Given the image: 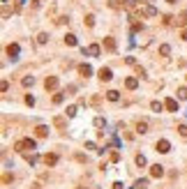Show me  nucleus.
Returning <instances> with one entry per match:
<instances>
[{
	"label": "nucleus",
	"instance_id": "obj_1",
	"mask_svg": "<svg viewBox=\"0 0 187 189\" xmlns=\"http://www.w3.org/2000/svg\"><path fill=\"white\" fill-rule=\"evenodd\" d=\"M35 138H21V141H16L14 143V150H19V152H26V150H35Z\"/></svg>",
	"mask_w": 187,
	"mask_h": 189
},
{
	"label": "nucleus",
	"instance_id": "obj_2",
	"mask_svg": "<svg viewBox=\"0 0 187 189\" xmlns=\"http://www.w3.org/2000/svg\"><path fill=\"white\" fill-rule=\"evenodd\" d=\"M155 148H157V152H162V155H166V152L171 150V143H169L166 138H160V141L155 143Z\"/></svg>",
	"mask_w": 187,
	"mask_h": 189
},
{
	"label": "nucleus",
	"instance_id": "obj_3",
	"mask_svg": "<svg viewBox=\"0 0 187 189\" xmlns=\"http://www.w3.org/2000/svg\"><path fill=\"white\" fill-rule=\"evenodd\" d=\"M44 88L46 90H56L58 88V76H46L44 79Z\"/></svg>",
	"mask_w": 187,
	"mask_h": 189
},
{
	"label": "nucleus",
	"instance_id": "obj_4",
	"mask_svg": "<svg viewBox=\"0 0 187 189\" xmlns=\"http://www.w3.org/2000/svg\"><path fill=\"white\" fill-rule=\"evenodd\" d=\"M162 175H164V166L153 164V166H150V178H162Z\"/></svg>",
	"mask_w": 187,
	"mask_h": 189
},
{
	"label": "nucleus",
	"instance_id": "obj_5",
	"mask_svg": "<svg viewBox=\"0 0 187 189\" xmlns=\"http://www.w3.org/2000/svg\"><path fill=\"white\" fill-rule=\"evenodd\" d=\"M44 164H46V166H56V164H58V155H56V152L44 155Z\"/></svg>",
	"mask_w": 187,
	"mask_h": 189
},
{
	"label": "nucleus",
	"instance_id": "obj_6",
	"mask_svg": "<svg viewBox=\"0 0 187 189\" xmlns=\"http://www.w3.org/2000/svg\"><path fill=\"white\" fill-rule=\"evenodd\" d=\"M99 79H102V81H111V79H113V72H111L109 67H102V69H99Z\"/></svg>",
	"mask_w": 187,
	"mask_h": 189
},
{
	"label": "nucleus",
	"instance_id": "obj_7",
	"mask_svg": "<svg viewBox=\"0 0 187 189\" xmlns=\"http://www.w3.org/2000/svg\"><path fill=\"white\" fill-rule=\"evenodd\" d=\"M35 134H37V138H46V136H49V127H46V125H37Z\"/></svg>",
	"mask_w": 187,
	"mask_h": 189
},
{
	"label": "nucleus",
	"instance_id": "obj_8",
	"mask_svg": "<svg viewBox=\"0 0 187 189\" xmlns=\"http://www.w3.org/2000/svg\"><path fill=\"white\" fill-rule=\"evenodd\" d=\"M125 85H127V90H136L139 88V79L136 76H130V79L125 81Z\"/></svg>",
	"mask_w": 187,
	"mask_h": 189
},
{
	"label": "nucleus",
	"instance_id": "obj_9",
	"mask_svg": "<svg viewBox=\"0 0 187 189\" xmlns=\"http://www.w3.org/2000/svg\"><path fill=\"white\" fill-rule=\"evenodd\" d=\"M7 56L14 60V58L19 56V44H9V46H7Z\"/></svg>",
	"mask_w": 187,
	"mask_h": 189
},
{
	"label": "nucleus",
	"instance_id": "obj_10",
	"mask_svg": "<svg viewBox=\"0 0 187 189\" xmlns=\"http://www.w3.org/2000/svg\"><path fill=\"white\" fill-rule=\"evenodd\" d=\"M79 74H81V76H86V79H88V76L92 74V67H90V65H79Z\"/></svg>",
	"mask_w": 187,
	"mask_h": 189
},
{
	"label": "nucleus",
	"instance_id": "obj_11",
	"mask_svg": "<svg viewBox=\"0 0 187 189\" xmlns=\"http://www.w3.org/2000/svg\"><path fill=\"white\" fill-rule=\"evenodd\" d=\"M104 49L106 51H116V39L113 37H104Z\"/></svg>",
	"mask_w": 187,
	"mask_h": 189
},
{
	"label": "nucleus",
	"instance_id": "obj_12",
	"mask_svg": "<svg viewBox=\"0 0 187 189\" xmlns=\"http://www.w3.org/2000/svg\"><path fill=\"white\" fill-rule=\"evenodd\" d=\"M141 14H143V16H155L157 9L153 7V5H145V7H141Z\"/></svg>",
	"mask_w": 187,
	"mask_h": 189
},
{
	"label": "nucleus",
	"instance_id": "obj_13",
	"mask_svg": "<svg viewBox=\"0 0 187 189\" xmlns=\"http://www.w3.org/2000/svg\"><path fill=\"white\" fill-rule=\"evenodd\" d=\"M164 106H166L169 111H178V102H176V99H173V97H169L166 102H164Z\"/></svg>",
	"mask_w": 187,
	"mask_h": 189
},
{
	"label": "nucleus",
	"instance_id": "obj_14",
	"mask_svg": "<svg viewBox=\"0 0 187 189\" xmlns=\"http://www.w3.org/2000/svg\"><path fill=\"white\" fill-rule=\"evenodd\" d=\"M83 53H88V56H99V46L97 44H90L88 49H83Z\"/></svg>",
	"mask_w": 187,
	"mask_h": 189
},
{
	"label": "nucleus",
	"instance_id": "obj_15",
	"mask_svg": "<svg viewBox=\"0 0 187 189\" xmlns=\"http://www.w3.org/2000/svg\"><path fill=\"white\" fill-rule=\"evenodd\" d=\"M106 99H109V102H118V99H120V92H118V90H109V92H106Z\"/></svg>",
	"mask_w": 187,
	"mask_h": 189
},
{
	"label": "nucleus",
	"instance_id": "obj_16",
	"mask_svg": "<svg viewBox=\"0 0 187 189\" xmlns=\"http://www.w3.org/2000/svg\"><path fill=\"white\" fill-rule=\"evenodd\" d=\"M136 132H139V134H145V132H148V122H145V120H139V122H136Z\"/></svg>",
	"mask_w": 187,
	"mask_h": 189
},
{
	"label": "nucleus",
	"instance_id": "obj_17",
	"mask_svg": "<svg viewBox=\"0 0 187 189\" xmlns=\"http://www.w3.org/2000/svg\"><path fill=\"white\" fill-rule=\"evenodd\" d=\"M65 44L67 46H76V37H74V35H65Z\"/></svg>",
	"mask_w": 187,
	"mask_h": 189
},
{
	"label": "nucleus",
	"instance_id": "obj_18",
	"mask_svg": "<svg viewBox=\"0 0 187 189\" xmlns=\"http://www.w3.org/2000/svg\"><path fill=\"white\" fill-rule=\"evenodd\" d=\"M150 109H153L155 113H162V109H164V104H160V102H153V104H150Z\"/></svg>",
	"mask_w": 187,
	"mask_h": 189
},
{
	"label": "nucleus",
	"instance_id": "obj_19",
	"mask_svg": "<svg viewBox=\"0 0 187 189\" xmlns=\"http://www.w3.org/2000/svg\"><path fill=\"white\" fill-rule=\"evenodd\" d=\"M160 53H162V56L166 58L169 53H171V46H169V44H162V46H160Z\"/></svg>",
	"mask_w": 187,
	"mask_h": 189
},
{
	"label": "nucleus",
	"instance_id": "obj_20",
	"mask_svg": "<svg viewBox=\"0 0 187 189\" xmlns=\"http://www.w3.org/2000/svg\"><path fill=\"white\" fill-rule=\"evenodd\" d=\"M37 42H39V44H46V42H49V35H46V32H39V35H37Z\"/></svg>",
	"mask_w": 187,
	"mask_h": 189
},
{
	"label": "nucleus",
	"instance_id": "obj_21",
	"mask_svg": "<svg viewBox=\"0 0 187 189\" xmlns=\"http://www.w3.org/2000/svg\"><path fill=\"white\" fill-rule=\"evenodd\" d=\"M86 26H88V28L95 26V14H88V16H86Z\"/></svg>",
	"mask_w": 187,
	"mask_h": 189
},
{
	"label": "nucleus",
	"instance_id": "obj_22",
	"mask_svg": "<svg viewBox=\"0 0 187 189\" xmlns=\"http://www.w3.org/2000/svg\"><path fill=\"white\" fill-rule=\"evenodd\" d=\"M62 99H65V92H58V94H53V104H62Z\"/></svg>",
	"mask_w": 187,
	"mask_h": 189
},
{
	"label": "nucleus",
	"instance_id": "obj_23",
	"mask_svg": "<svg viewBox=\"0 0 187 189\" xmlns=\"http://www.w3.org/2000/svg\"><path fill=\"white\" fill-rule=\"evenodd\" d=\"M178 99H180V102L187 99V88H178Z\"/></svg>",
	"mask_w": 187,
	"mask_h": 189
},
{
	"label": "nucleus",
	"instance_id": "obj_24",
	"mask_svg": "<svg viewBox=\"0 0 187 189\" xmlns=\"http://www.w3.org/2000/svg\"><path fill=\"white\" fill-rule=\"evenodd\" d=\"M65 113H67V118H74V115H76V106H67Z\"/></svg>",
	"mask_w": 187,
	"mask_h": 189
},
{
	"label": "nucleus",
	"instance_id": "obj_25",
	"mask_svg": "<svg viewBox=\"0 0 187 189\" xmlns=\"http://www.w3.org/2000/svg\"><path fill=\"white\" fill-rule=\"evenodd\" d=\"M21 83H23V85H26V88H30V85L35 83V79H32V76H26V79H23V81H21Z\"/></svg>",
	"mask_w": 187,
	"mask_h": 189
},
{
	"label": "nucleus",
	"instance_id": "obj_26",
	"mask_svg": "<svg viewBox=\"0 0 187 189\" xmlns=\"http://www.w3.org/2000/svg\"><path fill=\"white\" fill-rule=\"evenodd\" d=\"M134 162H136V166H145V157H143V155H136Z\"/></svg>",
	"mask_w": 187,
	"mask_h": 189
},
{
	"label": "nucleus",
	"instance_id": "obj_27",
	"mask_svg": "<svg viewBox=\"0 0 187 189\" xmlns=\"http://www.w3.org/2000/svg\"><path fill=\"white\" fill-rule=\"evenodd\" d=\"M178 134H180L183 138H187V127H185V125H178Z\"/></svg>",
	"mask_w": 187,
	"mask_h": 189
},
{
	"label": "nucleus",
	"instance_id": "obj_28",
	"mask_svg": "<svg viewBox=\"0 0 187 189\" xmlns=\"http://www.w3.org/2000/svg\"><path fill=\"white\" fill-rule=\"evenodd\" d=\"M26 162L32 166V164H37V157H35V155H26Z\"/></svg>",
	"mask_w": 187,
	"mask_h": 189
},
{
	"label": "nucleus",
	"instance_id": "obj_29",
	"mask_svg": "<svg viewBox=\"0 0 187 189\" xmlns=\"http://www.w3.org/2000/svg\"><path fill=\"white\" fill-rule=\"evenodd\" d=\"M109 159H111V162H120V152H116V150H113V152H111V157H109Z\"/></svg>",
	"mask_w": 187,
	"mask_h": 189
},
{
	"label": "nucleus",
	"instance_id": "obj_30",
	"mask_svg": "<svg viewBox=\"0 0 187 189\" xmlns=\"http://www.w3.org/2000/svg\"><path fill=\"white\" fill-rule=\"evenodd\" d=\"M26 104L28 106H35V97H32V94H26Z\"/></svg>",
	"mask_w": 187,
	"mask_h": 189
},
{
	"label": "nucleus",
	"instance_id": "obj_31",
	"mask_svg": "<svg viewBox=\"0 0 187 189\" xmlns=\"http://www.w3.org/2000/svg\"><path fill=\"white\" fill-rule=\"evenodd\" d=\"M56 127H60V129L65 127V118H56Z\"/></svg>",
	"mask_w": 187,
	"mask_h": 189
},
{
	"label": "nucleus",
	"instance_id": "obj_32",
	"mask_svg": "<svg viewBox=\"0 0 187 189\" xmlns=\"http://www.w3.org/2000/svg\"><path fill=\"white\" fill-rule=\"evenodd\" d=\"M102 125H104V118L97 115V118H95V127H102Z\"/></svg>",
	"mask_w": 187,
	"mask_h": 189
},
{
	"label": "nucleus",
	"instance_id": "obj_33",
	"mask_svg": "<svg viewBox=\"0 0 187 189\" xmlns=\"http://www.w3.org/2000/svg\"><path fill=\"white\" fill-rule=\"evenodd\" d=\"M171 23H173V16L166 14V16H164V26H171Z\"/></svg>",
	"mask_w": 187,
	"mask_h": 189
},
{
	"label": "nucleus",
	"instance_id": "obj_34",
	"mask_svg": "<svg viewBox=\"0 0 187 189\" xmlns=\"http://www.w3.org/2000/svg\"><path fill=\"white\" fill-rule=\"evenodd\" d=\"M86 148H88V150H97V145L92 143V141H88V143H86ZM97 152H99V150H97Z\"/></svg>",
	"mask_w": 187,
	"mask_h": 189
},
{
	"label": "nucleus",
	"instance_id": "obj_35",
	"mask_svg": "<svg viewBox=\"0 0 187 189\" xmlns=\"http://www.w3.org/2000/svg\"><path fill=\"white\" fill-rule=\"evenodd\" d=\"M178 23H180V26H185V23H187V14H180V19H178Z\"/></svg>",
	"mask_w": 187,
	"mask_h": 189
},
{
	"label": "nucleus",
	"instance_id": "obj_36",
	"mask_svg": "<svg viewBox=\"0 0 187 189\" xmlns=\"http://www.w3.org/2000/svg\"><path fill=\"white\" fill-rule=\"evenodd\" d=\"M67 21H69V19H67V16H60V19H58L56 23H60V26H65V23H67Z\"/></svg>",
	"mask_w": 187,
	"mask_h": 189
},
{
	"label": "nucleus",
	"instance_id": "obj_37",
	"mask_svg": "<svg viewBox=\"0 0 187 189\" xmlns=\"http://www.w3.org/2000/svg\"><path fill=\"white\" fill-rule=\"evenodd\" d=\"M113 189H122V182H116V185H113Z\"/></svg>",
	"mask_w": 187,
	"mask_h": 189
},
{
	"label": "nucleus",
	"instance_id": "obj_38",
	"mask_svg": "<svg viewBox=\"0 0 187 189\" xmlns=\"http://www.w3.org/2000/svg\"><path fill=\"white\" fill-rule=\"evenodd\" d=\"M183 39H185V42H187V28H185V30H183Z\"/></svg>",
	"mask_w": 187,
	"mask_h": 189
},
{
	"label": "nucleus",
	"instance_id": "obj_39",
	"mask_svg": "<svg viewBox=\"0 0 187 189\" xmlns=\"http://www.w3.org/2000/svg\"><path fill=\"white\" fill-rule=\"evenodd\" d=\"M166 2H169V5H176V2H178V0H166Z\"/></svg>",
	"mask_w": 187,
	"mask_h": 189
},
{
	"label": "nucleus",
	"instance_id": "obj_40",
	"mask_svg": "<svg viewBox=\"0 0 187 189\" xmlns=\"http://www.w3.org/2000/svg\"><path fill=\"white\" fill-rule=\"evenodd\" d=\"M141 189H145V187H141Z\"/></svg>",
	"mask_w": 187,
	"mask_h": 189
}]
</instances>
